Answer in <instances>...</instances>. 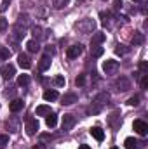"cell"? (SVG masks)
Here are the masks:
<instances>
[{"mask_svg":"<svg viewBox=\"0 0 148 149\" xmlns=\"http://www.w3.org/2000/svg\"><path fill=\"white\" fill-rule=\"evenodd\" d=\"M140 70H141V71H143V73H147V70H148L147 63H141V64H140Z\"/></svg>","mask_w":148,"mask_h":149,"instance_id":"cell-34","label":"cell"},{"mask_svg":"<svg viewBox=\"0 0 148 149\" xmlns=\"http://www.w3.org/2000/svg\"><path fill=\"white\" fill-rule=\"evenodd\" d=\"M132 2H141V0H132Z\"/></svg>","mask_w":148,"mask_h":149,"instance_id":"cell-39","label":"cell"},{"mask_svg":"<svg viewBox=\"0 0 148 149\" xmlns=\"http://www.w3.org/2000/svg\"><path fill=\"white\" fill-rule=\"evenodd\" d=\"M26 49L30 52H38L40 50V45H38V42H35V40H28L26 42Z\"/></svg>","mask_w":148,"mask_h":149,"instance_id":"cell-18","label":"cell"},{"mask_svg":"<svg viewBox=\"0 0 148 149\" xmlns=\"http://www.w3.org/2000/svg\"><path fill=\"white\" fill-rule=\"evenodd\" d=\"M35 113H37V116H47V114H51V106H45V104H42V106H38L37 109H35Z\"/></svg>","mask_w":148,"mask_h":149,"instance_id":"cell-16","label":"cell"},{"mask_svg":"<svg viewBox=\"0 0 148 149\" xmlns=\"http://www.w3.org/2000/svg\"><path fill=\"white\" fill-rule=\"evenodd\" d=\"M75 83H77L78 87H82V85L85 83V74H78V76L75 78Z\"/></svg>","mask_w":148,"mask_h":149,"instance_id":"cell-31","label":"cell"},{"mask_svg":"<svg viewBox=\"0 0 148 149\" xmlns=\"http://www.w3.org/2000/svg\"><path fill=\"white\" fill-rule=\"evenodd\" d=\"M73 125H75V116L73 114H65L63 116V130L70 132L73 128Z\"/></svg>","mask_w":148,"mask_h":149,"instance_id":"cell-6","label":"cell"},{"mask_svg":"<svg viewBox=\"0 0 148 149\" xmlns=\"http://www.w3.org/2000/svg\"><path fill=\"white\" fill-rule=\"evenodd\" d=\"M58 97H59L58 90H45V92H44V99H45V101H56Z\"/></svg>","mask_w":148,"mask_h":149,"instance_id":"cell-17","label":"cell"},{"mask_svg":"<svg viewBox=\"0 0 148 149\" xmlns=\"http://www.w3.org/2000/svg\"><path fill=\"white\" fill-rule=\"evenodd\" d=\"M25 128H26V134H28V135H35L37 130H38V121L35 120V118H28Z\"/></svg>","mask_w":148,"mask_h":149,"instance_id":"cell-4","label":"cell"},{"mask_svg":"<svg viewBox=\"0 0 148 149\" xmlns=\"http://www.w3.org/2000/svg\"><path fill=\"white\" fill-rule=\"evenodd\" d=\"M82 52H84V45L77 43V45H72V47H68V50H66V56H68L70 59H75V57H78Z\"/></svg>","mask_w":148,"mask_h":149,"instance_id":"cell-3","label":"cell"},{"mask_svg":"<svg viewBox=\"0 0 148 149\" xmlns=\"http://www.w3.org/2000/svg\"><path fill=\"white\" fill-rule=\"evenodd\" d=\"M132 43H134V45L143 43V33H136V35H134V38H132Z\"/></svg>","mask_w":148,"mask_h":149,"instance_id":"cell-28","label":"cell"},{"mask_svg":"<svg viewBox=\"0 0 148 149\" xmlns=\"http://www.w3.org/2000/svg\"><path fill=\"white\" fill-rule=\"evenodd\" d=\"M105 40H106V35H105V33H96V35L92 37V42H91V43H92V45H98V43H103Z\"/></svg>","mask_w":148,"mask_h":149,"instance_id":"cell-20","label":"cell"},{"mask_svg":"<svg viewBox=\"0 0 148 149\" xmlns=\"http://www.w3.org/2000/svg\"><path fill=\"white\" fill-rule=\"evenodd\" d=\"M7 28H9V21L5 17H0V33H5Z\"/></svg>","mask_w":148,"mask_h":149,"instance_id":"cell-26","label":"cell"},{"mask_svg":"<svg viewBox=\"0 0 148 149\" xmlns=\"http://www.w3.org/2000/svg\"><path fill=\"white\" fill-rule=\"evenodd\" d=\"M32 149H45V146L44 144H37V146H33Z\"/></svg>","mask_w":148,"mask_h":149,"instance_id":"cell-37","label":"cell"},{"mask_svg":"<svg viewBox=\"0 0 148 149\" xmlns=\"http://www.w3.org/2000/svg\"><path fill=\"white\" fill-rule=\"evenodd\" d=\"M117 87H118V90H122V92H125V90H129L131 88V81L125 78V76H120L118 80H117V83H115Z\"/></svg>","mask_w":148,"mask_h":149,"instance_id":"cell-10","label":"cell"},{"mask_svg":"<svg viewBox=\"0 0 148 149\" xmlns=\"http://www.w3.org/2000/svg\"><path fill=\"white\" fill-rule=\"evenodd\" d=\"M9 144V135H0V149H4Z\"/></svg>","mask_w":148,"mask_h":149,"instance_id":"cell-30","label":"cell"},{"mask_svg":"<svg viewBox=\"0 0 148 149\" xmlns=\"http://www.w3.org/2000/svg\"><path fill=\"white\" fill-rule=\"evenodd\" d=\"M124 146H125V149H134L138 146V141L132 139V137H127V139L124 141Z\"/></svg>","mask_w":148,"mask_h":149,"instance_id":"cell-21","label":"cell"},{"mask_svg":"<svg viewBox=\"0 0 148 149\" xmlns=\"http://www.w3.org/2000/svg\"><path fill=\"white\" fill-rule=\"evenodd\" d=\"M7 5H9V0H4V2H2V7H0V10H5V9H7Z\"/></svg>","mask_w":148,"mask_h":149,"instance_id":"cell-35","label":"cell"},{"mask_svg":"<svg viewBox=\"0 0 148 149\" xmlns=\"http://www.w3.org/2000/svg\"><path fill=\"white\" fill-rule=\"evenodd\" d=\"M45 123H47V127H49V128H54V127L58 125V116H56L54 113L47 114V116H45Z\"/></svg>","mask_w":148,"mask_h":149,"instance_id":"cell-15","label":"cell"},{"mask_svg":"<svg viewBox=\"0 0 148 149\" xmlns=\"http://www.w3.org/2000/svg\"><path fill=\"white\" fill-rule=\"evenodd\" d=\"M91 135H92L96 141H99V142L105 139V132H103L99 127H92V128H91Z\"/></svg>","mask_w":148,"mask_h":149,"instance_id":"cell-14","label":"cell"},{"mask_svg":"<svg viewBox=\"0 0 148 149\" xmlns=\"http://www.w3.org/2000/svg\"><path fill=\"white\" fill-rule=\"evenodd\" d=\"M11 57V50L5 47H0V59H9Z\"/></svg>","mask_w":148,"mask_h":149,"instance_id":"cell-25","label":"cell"},{"mask_svg":"<svg viewBox=\"0 0 148 149\" xmlns=\"http://www.w3.org/2000/svg\"><path fill=\"white\" fill-rule=\"evenodd\" d=\"M148 87V74H143V80H141V88H147Z\"/></svg>","mask_w":148,"mask_h":149,"instance_id":"cell-33","label":"cell"},{"mask_svg":"<svg viewBox=\"0 0 148 149\" xmlns=\"http://www.w3.org/2000/svg\"><path fill=\"white\" fill-rule=\"evenodd\" d=\"M78 149H91V148H89L87 144H82V146H80V148H78Z\"/></svg>","mask_w":148,"mask_h":149,"instance_id":"cell-38","label":"cell"},{"mask_svg":"<svg viewBox=\"0 0 148 149\" xmlns=\"http://www.w3.org/2000/svg\"><path fill=\"white\" fill-rule=\"evenodd\" d=\"M115 54H117V56H124V54H127V49H125L124 45H117V49H115Z\"/></svg>","mask_w":148,"mask_h":149,"instance_id":"cell-29","label":"cell"},{"mask_svg":"<svg viewBox=\"0 0 148 149\" xmlns=\"http://www.w3.org/2000/svg\"><path fill=\"white\" fill-rule=\"evenodd\" d=\"M132 128H134L140 135H147L148 134V125H147V121H143V120H134Z\"/></svg>","mask_w":148,"mask_h":149,"instance_id":"cell-2","label":"cell"},{"mask_svg":"<svg viewBox=\"0 0 148 149\" xmlns=\"http://www.w3.org/2000/svg\"><path fill=\"white\" fill-rule=\"evenodd\" d=\"M54 83H56L58 87H65V83H66V80H65V76H63V74H58V76L54 78Z\"/></svg>","mask_w":148,"mask_h":149,"instance_id":"cell-24","label":"cell"},{"mask_svg":"<svg viewBox=\"0 0 148 149\" xmlns=\"http://www.w3.org/2000/svg\"><path fill=\"white\" fill-rule=\"evenodd\" d=\"M111 149H118V148H111Z\"/></svg>","mask_w":148,"mask_h":149,"instance_id":"cell-40","label":"cell"},{"mask_svg":"<svg viewBox=\"0 0 148 149\" xmlns=\"http://www.w3.org/2000/svg\"><path fill=\"white\" fill-rule=\"evenodd\" d=\"M18 83H19L21 87L28 85V83H30V76H28V74H19V78H18Z\"/></svg>","mask_w":148,"mask_h":149,"instance_id":"cell-22","label":"cell"},{"mask_svg":"<svg viewBox=\"0 0 148 149\" xmlns=\"http://www.w3.org/2000/svg\"><path fill=\"white\" fill-rule=\"evenodd\" d=\"M117 68H118V63H117V61H113V59H108V61H105V63H103V71H105L106 74L113 73Z\"/></svg>","mask_w":148,"mask_h":149,"instance_id":"cell-7","label":"cell"},{"mask_svg":"<svg viewBox=\"0 0 148 149\" xmlns=\"http://www.w3.org/2000/svg\"><path fill=\"white\" fill-rule=\"evenodd\" d=\"M49 68H51V56H49V54H45V56H42V59H40L38 70H40V71H47Z\"/></svg>","mask_w":148,"mask_h":149,"instance_id":"cell-11","label":"cell"},{"mask_svg":"<svg viewBox=\"0 0 148 149\" xmlns=\"http://www.w3.org/2000/svg\"><path fill=\"white\" fill-rule=\"evenodd\" d=\"M68 2H70V0H54V7H56V9H63V7L68 5Z\"/></svg>","mask_w":148,"mask_h":149,"instance_id":"cell-27","label":"cell"},{"mask_svg":"<svg viewBox=\"0 0 148 149\" xmlns=\"http://www.w3.org/2000/svg\"><path fill=\"white\" fill-rule=\"evenodd\" d=\"M103 52H105V49L99 47V45H92V49H91V56L92 57H99V56H103Z\"/></svg>","mask_w":148,"mask_h":149,"instance_id":"cell-19","label":"cell"},{"mask_svg":"<svg viewBox=\"0 0 148 149\" xmlns=\"http://www.w3.org/2000/svg\"><path fill=\"white\" fill-rule=\"evenodd\" d=\"M0 74H2L5 80H11V78L16 74V68H14L12 64H4L2 70H0Z\"/></svg>","mask_w":148,"mask_h":149,"instance_id":"cell-5","label":"cell"},{"mask_svg":"<svg viewBox=\"0 0 148 149\" xmlns=\"http://www.w3.org/2000/svg\"><path fill=\"white\" fill-rule=\"evenodd\" d=\"M75 28H77L78 31H84V33H91V31L94 30V21H92V19H85V21H80V23H77V24H75Z\"/></svg>","mask_w":148,"mask_h":149,"instance_id":"cell-1","label":"cell"},{"mask_svg":"<svg viewBox=\"0 0 148 149\" xmlns=\"http://www.w3.org/2000/svg\"><path fill=\"white\" fill-rule=\"evenodd\" d=\"M113 5H115L117 9H118V7H122V0H115V2H113Z\"/></svg>","mask_w":148,"mask_h":149,"instance_id":"cell-36","label":"cell"},{"mask_svg":"<svg viewBox=\"0 0 148 149\" xmlns=\"http://www.w3.org/2000/svg\"><path fill=\"white\" fill-rule=\"evenodd\" d=\"M108 123H110L111 128H118L120 127V123H122V120H120V113L115 111L110 114V118H108Z\"/></svg>","mask_w":148,"mask_h":149,"instance_id":"cell-9","label":"cell"},{"mask_svg":"<svg viewBox=\"0 0 148 149\" xmlns=\"http://www.w3.org/2000/svg\"><path fill=\"white\" fill-rule=\"evenodd\" d=\"M99 17H101V23H103L105 26L110 24V14H108V12H99Z\"/></svg>","mask_w":148,"mask_h":149,"instance_id":"cell-23","label":"cell"},{"mask_svg":"<svg viewBox=\"0 0 148 149\" xmlns=\"http://www.w3.org/2000/svg\"><path fill=\"white\" fill-rule=\"evenodd\" d=\"M127 104H129V106H138V104H140V97H138V95L131 97V99L127 101Z\"/></svg>","mask_w":148,"mask_h":149,"instance_id":"cell-32","label":"cell"},{"mask_svg":"<svg viewBox=\"0 0 148 149\" xmlns=\"http://www.w3.org/2000/svg\"><path fill=\"white\" fill-rule=\"evenodd\" d=\"M77 102V95L75 94H65L63 97H61V104L63 106H70V104H73Z\"/></svg>","mask_w":148,"mask_h":149,"instance_id":"cell-13","label":"cell"},{"mask_svg":"<svg viewBox=\"0 0 148 149\" xmlns=\"http://www.w3.org/2000/svg\"><path fill=\"white\" fill-rule=\"evenodd\" d=\"M23 108H25V102H23L21 99H14V101H12V102L9 104V109H11L12 113H18V111H21Z\"/></svg>","mask_w":148,"mask_h":149,"instance_id":"cell-12","label":"cell"},{"mask_svg":"<svg viewBox=\"0 0 148 149\" xmlns=\"http://www.w3.org/2000/svg\"><path fill=\"white\" fill-rule=\"evenodd\" d=\"M18 64H19L23 70H30V68H32V61H30V57H28L26 54H19V56H18Z\"/></svg>","mask_w":148,"mask_h":149,"instance_id":"cell-8","label":"cell"}]
</instances>
